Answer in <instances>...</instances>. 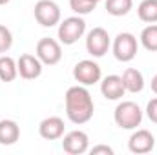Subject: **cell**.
Returning <instances> with one entry per match:
<instances>
[{
	"label": "cell",
	"mask_w": 157,
	"mask_h": 155,
	"mask_svg": "<svg viewBox=\"0 0 157 155\" xmlns=\"http://www.w3.org/2000/svg\"><path fill=\"white\" fill-rule=\"evenodd\" d=\"M64 102H66V115L73 124H86L91 120L93 112H95V104L91 99V93L88 91L86 86L77 84L68 88L66 95H64Z\"/></svg>",
	"instance_id": "cell-1"
},
{
	"label": "cell",
	"mask_w": 157,
	"mask_h": 155,
	"mask_svg": "<svg viewBox=\"0 0 157 155\" xmlns=\"http://www.w3.org/2000/svg\"><path fill=\"white\" fill-rule=\"evenodd\" d=\"M113 120L121 130H135L143 122V110L133 100H122L113 112Z\"/></svg>",
	"instance_id": "cell-2"
},
{
	"label": "cell",
	"mask_w": 157,
	"mask_h": 155,
	"mask_svg": "<svg viewBox=\"0 0 157 155\" xmlns=\"http://www.w3.org/2000/svg\"><path fill=\"white\" fill-rule=\"evenodd\" d=\"M86 33V20L80 17V15H75V17H68L64 20L59 22V42L64 44V46H71L75 44L78 39H82Z\"/></svg>",
	"instance_id": "cell-3"
},
{
	"label": "cell",
	"mask_w": 157,
	"mask_h": 155,
	"mask_svg": "<svg viewBox=\"0 0 157 155\" xmlns=\"http://www.w3.org/2000/svg\"><path fill=\"white\" fill-rule=\"evenodd\" d=\"M137 37L133 33H119L117 37L113 39L112 49H113V57L117 59L119 62H132L137 55Z\"/></svg>",
	"instance_id": "cell-4"
},
{
	"label": "cell",
	"mask_w": 157,
	"mask_h": 155,
	"mask_svg": "<svg viewBox=\"0 0 157 155\" xmlns=\"http://www.w3.org/2000/svg\"><path fill=\"white\" fill-rule=\"evenodd\" d=\"M33 15H35V20L39 22L42 28H53L60 22V7L57 2L53 0H39L35 4V9H33Z\"/></svg>",
	"instance_id": "cell-5"
},
{
	"label": "cell",
	"mask_w": 157,
	"mask_h": 155,
	"mask_svg": "<svg viewBox=\"0 0 157 155\" xmlns=\"http://www.w3.org/2000/svg\"><path fill=\"white\" fill-rule=\"evenodd\" d=\"M73 78L77 80L78 84L82 86H93L97 82H101L102 78V70L101 66L91 60V59H84V60H78L73 68Z\"/></svg>",
	"instance_id": "cell-6"
},
{
	"label": "cell",
	"mask_w": 157,
	"mask_h": 155,
	"mask_svg": "<svg viewBox=\"0 0 157 155\" xmlns=\"http://www.w3.org/2000/svg\"><path fill=\"white\" fill-rule=\"evenodd\" d=\"M110 46H112V39H110V35L104 28H93L86 35V51L93 59L104 57L108 53Z\"/></svg>",
	"instance_id": "cell-7"
},
{
	"label": "cell",
	"mask_w": 157,
	"mask_h": 155,
	"mask_svg": "<svg viewBox=\"0 0 157 155\" xmlns=\"http://www.w3.org/2000/svg\"><path fill=\"white\" fill-rule=\"evenodd\" d=\"M37 57L40 59V62L44 66H55L60 62L62 59V47H60V42L55 39H49V37H44L37 42Z\"/></svg>",
	"instance_id": "cell-8"
},
{
	"label": "cell",
	"mask_w": 157,
	"mask_h": 155,
	"mask_svg": "<svg viewBox=\"0 0 157 155\" xmlns=\"http://www.w3.org/2000/svg\"><path fill=\"white\" fill-rule=\"evenodd\" d=\"M155 148V137L152 131L148 130H133V133L128 139V150L132 153L143 155V153H150Z\"/></svg>",
	"instance_id": "cell-9"
},
{
	"label": "cell",
	"mask_w": 157,
	"mask_h": 155,
	"mask_svg": "<svg viewBox=\"0 0 157 155\" xmlns=\"http://www.w3.org/2000/svg\"><path fill=\"white\" fill-rule=\"evenodd\" d=\"M62 150L70 155H82L90 150V137L88 133L73 130L66 135H62Z\"/></svg>",
	"instance_id": "cell-10"
},
{
	"label": "cell",
	"mask_w": 157,
	"mask_h": 155,
	"mask_svg": "<svg viewBox=\"0 0 157 155\" xmlns=\"http://www.w3.org/2000/svg\"><path fill=\"white\" fill-rule=\"evenodd\" d=\"M42 62L37 55L31 53H24L18 57L17 60V68H18V75L24 80H35L42 75Z\"/></svg>",
	"instance_id": "cell-11"
},
{
	"label": "cell",
	"mask_w": 157,
	"mask_h": 155,
	"mask_svg": "<svg viewBox=\"0 0 157 155\" xmlns=\"http://www.w3.org/2000/svg\"><path fill=\"white\" fill-rule=\"evenodd\" d=\"M101 93L108 100H119V99H122L124 93H126L122 77H119V75H108V77L101 78Z\"/></svg>",
	"instance_id": "cell-12"
},
{
	"label": "cell",
	"mask_w": 157,
	"mask_h": 155,
	"mask_svg": "<svg viewBox=\"0 0 157 155\" xmlns=\"http://www.w3.org/2000/svg\"><path fill=\"white\" fill-rule=\"evenodd\" d=\"M64 120L60 117H46L39 124V133L46 141H59L64 135Z\"/></svg>",
	"instance_id": "cell-13"
},
{
	"label": "cell",
	"mask_w": 157,
	"mask_h": 155,
	"mask_svg": "<svg viewBox=\"0 0 157 155\" xmlns=\"http://www.w3.org/2000/svg\"><path fill=\"white\" fill-rule=\"evenodd\" d=\"M20 139V126L13 119H2L0 120V144L11 146Z\"/></svg>",
	"instance_id": "cell-14"
},
{
	"label": "cell",
	"mask_w": 157,
	"mask_h": 155,
	"mask_svg": "<svg viewBox=\"0 0 157 155\" xmlns=\"http://www.w3.org/2000/svg\"><path fill=\"white\" fill-rule=\"evenodd\" d=\"M122 82L126 91L130 93H141L144 89V75L137 70V68H128L122 73Z\"/></svg>",
	"instance_id": "cell-15"
},
{
	"label": "cell",
	"mask_w": 157,
	"mask_h": 155,
	"mask_svg": "<svg viewBox=\"0 0 157 155\" xmlns=\"http://www.w3.org/2000/svg\"><path fill=\"white\" fill-rule=\"evenodd\" d=\"M17 77H18L17 60L9 55H2L0 57V80L2 82H13Z\"/></svg>",
	"instance_id": "cell-16"
},
{
	"label": "cell",
	"mask_w": 157,
	"mask_h": 155,
	"mask_svg": "<svg viewBox=\"0 0 157 155\" xmlns=\"http://www.w3.org/2000/svg\"><path fill=\"white\" fill-rule=\"evenodd\" d=\"M137 17L146 24H157V0H143L137 6Z\"/></svg>",
	"instance_id": "cell-17"
},
{
	"label": "cell",
	"mask_w": 157,
	"mask_h": 155,
	"mask_svg": "<svg viewBox=\"0 0 157 155\" xmlns=\"http://www.w3.org/2000/svg\"><path fill=\"white\" fill-rule=\"evenodd\" d=\"M104 7L112 17H124L132 11L133 0H106Z\"/></svg>",
	"instance_id": "cell-18"
},
{
	"label": "cell",
	"mask_w": 157,
	"mask_h": 155,
	"mask_svg": "<svg viewBox=\"0 0 157 155\" xmlns=\"http://www.w3.org/2000/svg\"><path fill=\"white\" fill-rule=\"evenodd\" d=\"M141 44L146 51H152L155 53L157 51V24H148L143 31H141Z\"/></svg>",
	"instance_id": "cell-19"
},
{
	"label": "cell",
	"mask_w": 157,
	"mask_h": 155,
	"mask_svg": "<svg viewBox=\"0 0 157 155\" xmlns=\"http://www.w3.org/2000/svg\"><path fill=\"white\" fill-rule=\"evenodd\" d=\"M70 7L75 15L84 17V15H90L97 7V2H93V0H70Z\"/></svg>",
	"instance_id": "cell-20"
},
{
	"label": "cell",
	"mask_w": 157,
	"mask_h": 155,
	"mask_svg": "<svg viewBox=\"0 0 157 155\" xmlns=\"http://www.w3.org/2000/svg\"><path fill=\"white\" fill-rule=\"evenodd\" d=\"M13 46V33L9 28L0 24V53H7Z\"/></svg>",
	"instance_id": "cell-21"
},
{
	"label": "cell",
	"mask_w": 157,
	"mask_h": 155,
	"mask_svg": "<svg viewBox=\"0 0 157 155\" xmlns=\"http://www.w3.org/2000/svg\"><path fill=\"white\" fill-rule=\"evenodd\" d=\"M146 117L154 124H157V97L152 99V100H148V104H146Z\"/></svg>",
	"instance_id": "cell-22"
},
{
	"label": "cell",
	"mask_w": 157,
	"mask_h": 155,
	"mask_svg": "<svg viewBox=\"0 0 157 155\" xmlns=\"http://www.w3.org/2000/svg\"><path fill=\"white\" fill-rule=\"evenodd\" d=\"M91 155H113V148H110L108 144H97L93 148H90Z\"/></svg>",
	"instance_id": "cell-23"
},
{
	"label": "cell",
	"mask_w": 157,
	"mask_h": 155,
	"mask_svg": "<svg viewBox=\"0 0 157 155\" xmlns=\"http://www.w3.org/2000/svg\"><path fill=\"white\" fill-rule=\"evenodd\" d=\"M150 86H152V91H154V93L157 95V75H155L154 78H152V82H150Z\"/></svg>",
	"instance_id": "cell-24"
},
{
	"label": "cell",
	"mask_w": 157,
	"mask_h": 155,
	"mask_svg": "<svg viewBox=\"0 0 157 155\" xmlns=\"http://www.w3.org/2000/svg\"><path fill=\"white\" fill-rule=\"evenodd\" d=\"M7 2H11V0H0V6H6Z\"/></svg>",
	"instance_id": "cell-25"
},
{
	"label": "cell",
	"mask_w": 157,
	"mask_h": 155,
	"mask_svg": "<svg viewBox=\"0 0 157 155\" xmlns=\"http://www.w3.org/2000/svg\"><path fill=\"white\" fill-rule=\"evenodd\" d=\"M93 2H97V4H99V2H101V0H93Z\"/></svg>",
	"instance_id": "cell-26"
},
{
	"label": "cell",
	"mask_w": 157,
	"mask_h": 155,
	"mask_svg": "<svg viewBox=\"0 0 157 155\" xmlns=\"http://www.w3.org/2000/svg\"><path fill=\"white\" fill-rule=\"evenodd\" d=\"M0 84H2V80H0Z\"/></svg>",
	"instance_id": "cell-27"
}]
</instances>
